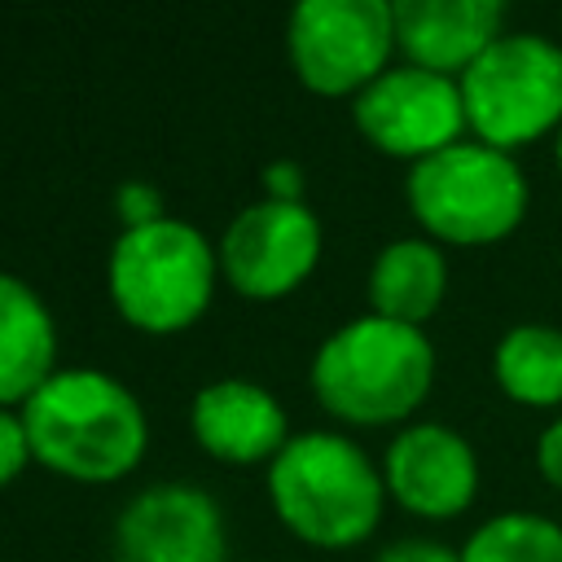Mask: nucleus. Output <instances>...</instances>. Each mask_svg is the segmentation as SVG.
I'll list each match as a JSON object with an SVG mask.
<instances>
[{
	"label": "nucleus",
	"instance_id": "f257e3e1",
	"mask_svg": "<svg viewBox=\"0 0 562 562\" xmlns=\"http://www.w3.org/2000/svg\"><path fill=\"white\" fill-rule=\"evenodd\" d=\"M22 426L35 461L83 483L127 474L149 439L140 400L101 369H57L22 404Z\"/></svg>",
	"mask_w": 562,
	"mask_h": 562
},
{
	"label": "nucleus",
	"instance_id": "f03ea898",
	"mask_svg": "<svg viewBox=\"0 0 562 562\" xmlns=\"http://www.w3.org/2000/svg\"><path fill=\"white\" fill-rule=\"evenodd\" d=\"M435 386V347L426 329L386 316H356L334 329L312 360V391L325 413L351 426H391L413 417Z\"/></svg>",
	"mask_w": 562,
	"mask_h": 562
},
{
	"label": "nucleus",
	"instance_id": "7ed1b4c3",
	"mask_svg": "<svg viewBox=\"0 0 562 562\" xmlns=\"http://www.w3.org/2000/svg\"><path fill=\"white\" fill-rule=\"evenodd\" d=\"M268 496L281 522L321 549H347L373 536L386 483L360 443L334 430H303L268 461Z\"/></svg>",
	"mask_w": 562,
	"mask_h": 562
},
{
	"label": "nucleus",
	"instance_id": "20e7f679",
	"mask_svg": "<svg viewBox=\"0 0 562 562\" xmlns=\"http://www.w3.org/2000/svg\"><path fill=\"white\" fill-rule=\"evenodd\" d=\"M404 198L426 237L443 246H492L509 237L531 206L518 158L483 140H457L413 162Z\"/></svg>",
	"mask_w": 562,
	"mask_h": 562
},
{
	"label": "nucleus",
	"instance_id": "39448f33",
	"mask_svg": "<svg viewBox=\"0 0 562 562\" xmlns=\"http://www.w3.org/2000/svg\"><path fill=\"white\" fill-rule=\"evenodd\" d=\"M220 255L211 241L176 215L140 228H123L110 250V299L114 307L149 334H171L193 325L215 290Z\"/></svg>",
	"mask_w": 562,
	"mask_h": 562
},
{
	"label": "nucleus",
	"instance_id": "423d86ee",
	"mask_svg": "<svg viewBox=\"0 0 562 562\" xmlns=\"http://www.w3.org/2000/svg\"><path fill=\"white\" fill-rule=\"evenodd\" d=\"M465 127L492 149H527L562 132V44L505 31L461 79Z\"/></svg>",
	"mask_w": 562,
	"mask_h": 562
},
{
	"label": "nucleus",
	"instance_id": "0eeeda50",
	"mask_svg": "<svg viewBox=\"0 0 562 562\" xmlns=\"http://www.w3.org/2000/svg\"><path fill=\"white\" fill-rule=\"evenodd\" d=\"M285 48L312 92L356 97L391 61L395 13L386 0H303L290 13Z\"/></svg>",
	"mask_w": 562,
	"mask_h": 562
},
{
	"label": "nucleus",
	"instance_id": "6e6552de",
	"mask_svg": "<svg viewBox=\"0 0 562 562\" xmlns=\"http://www.w3.org/2000/svg\"><path fill=\"white\" fill-rule=\"evenodd\" d=\"M351 119L360 136L391 154L422 162L448 145L461 140L465 127V105H461V83L422 66H386L364 92L351 97Z\"/></svg>",
	"mask_w": 562,
	"mask_h": 562
},
{
	"label": "nucleus",
	"instance_id": "1a4fd4ad",
	"mask_svg": "<svg viewBox=\"0 0 562 562\" xmlns=\"http://www.w3.org/2000/svg\"><path fill=\"white\" fill-rule=\"evenodd\" d=\"M321 259V220L307 202L263 198L241 206L220 237V268L237 294H290Z\"/></svg>",
	"mask_w": 562,
	"mask_h": 562
},
{
	"label": "nucleus",
	"instance_id": "9d476101",
	"mask_svg": "<svg viewBox=\"0 0 562 562\" xmlns=\"http://www.w3.org/2000/svg\"><path fill=\"white\" fill-rule=\"evenodd\" d=\"M382 483L386 496L417 518H457L479 492V457L452 426L413 422L386 443Z\"/></svg>",
	"mask_w": 562,
	"mask_h": 562
},
{
	"label": "nucleus",
	"instance_id": "9b49d317",
	"mask_svg": "<svg viewBox=\"0 0 562 562\" xmlns=\"http://www.w3.org/2000/svg\"><path fill=\"white\" fill-rule=\"evenodd\" d=\"M119 562H224V514L198 483H154L114 527Z\"/></svg>",
	"mask_w": 562,
	"mask_h": 562
},
{
	"label": "nucleus",
	"instance_id": "f8f14e48",
	"mask_svg": "<svg viewBox=\"0 0 562 562\" xmlns=\"http://www.w3.org/2000/svg\"><path fill=\"white\" fill-rule=\"evenodd\" d=\"M391 13L404 61L448 79H461L505 35L496 0H391Z\"/></svg>",
	"mask_w": 562,
	"mask_h": 562
},
{
	"label": "nucleus",
	"instance_id": "ddd939ff",
	"mask_svg": "<svg viewBox=\"0 0 562 562\" xmlns=\"http://www.w3.org/2000/svg\"><path fill=\"white\" fill-rule=\"evenodd\" d=\"M198 443L220 461H272L290 443V422L281 400L246 378L206 382L189 408Z\"/></svg>",
	"mask_w": 562,
	"mask_h": 562
},
{
	"label": "nucleus",
	"instance_id": "4468645a",
	"mask_svg": "<svg viewBox=\"0 0 562 562\" xmlns=\"http://www.w3.org/2000/svg\"><path fill=\"white\" fill-rule=\"evenodd\" d=\"M57 329L44 299L13 272H0V408L26 404L57 369Z\"/></svg>",
	"mask_w": 562,
	"mask_h": 562
},
{
	"label": "nucleus",
	"instance_id": "2eb2a0df",
	"mask_svg": "<svg viewBox=\"0 0 562 562\" xmlns=\"http://www.w3.org/2000/svg\"><path fill=\"white\" fill-rule=\"evenodd\" d=\"M448 294V259L430 237H395L378 250L369 268L373 316L400 325H426Z\"/></svg>",
	"mask_w": 562,
	"mask_h": 562
},
{
	"label": "nucleus",
	"instance_id": "dca6fc26",
	"mask_svg": "<svg viewBox=\"0 0 562 562\" xmlns=\"http://www.w3.org/2000/svg\"><path fill=\"white\" fill-rule=\"evenodd\" d=\"M492 378L505 400L522 408L562 404V329L553 325H514L492 351Z\"/></svg>",
	"mask_w": 562,
	"mask_h": 562
},
{
	"label": "nucleus",
	"instance_id": "f3484780",
	"mask_svg": "<svg viewBox=\"0 0 562 562\" xmlns=\"http://www.w3.org/2000/svg\"><path fill=\"white\" fill-rule=\"evenodd\" d=\"M461 562H562V522L531 509L496 514L470 531Z\"/></svg>",
	"mask_w": 562,
	"mask_h": 562
},
{
	"label": "nucleus",
	"instance_id": "a211bd4d",
	"mask_svg": "<svg viewBox=\"0 0 562 562\" xmlns=\"http://www.w3.org/2000/svg\"><path fill=\"white\" fill-rule=\"evenodd\" d=\"M31 461V439H26V426H22V417H13V413H4L0 408V487L22 470Z\"/></svg>",
	"mask_w": 562,
	"mask_h": 562
},
{
	"label": "nucleus",
	"instance_id": "6ab92c4d",
	"mask_svg": "<svg viewBox=\"0 0 562 562\" xmlns=\"http://www.w3.org/2000/svg\"><path fill=\"white\" fill-rule=\"evenodd\" d=\"M119 215H123L127 228L154 224V220H162V198H158L149 184L127 180V184H119Z\"/></svg>",
	"mask_w": 562,
	"mask_h": 562
},
{
	"label": "nucleus",
	"instance_id": "aec40b11",
	"mask_svg": "<svg viewBox=\"0 0 562 562\" xmlns=\"http://www.w3.org/2000/svg\"><path fill=\"white\" fill-rule=\"evenodd\" d=\"M373 562H461V549H448V544H439V540L408 536V540L386 544Z\"/></svg>",
	"mask_w": 562,
	"mask_h": 562
},
{
	"label": "nucleus",
	"instance_id": "412c9836",
	"mask_svg": "<svg viewBox=\"0 0 562 562\" xmlns=\"http://www.w3.org/2000/svg\"><path fill=\"white\" fill-rule=\"evenodd\" d=\"M536 470H540V479L562 496V417H553V422L536 435Z\"/></svg>",
	"mask_w": 562,
	"mask_h": 562
},
{
	"label": "nucleus",
	"instance_id": "4be33fe9",
	"mask_svg": "<svg viewBox=\"0 0 562 562\" xmlns=\"http://www.w3.org/2000/svg\"><path fill=\"white\" fill-rule=\"evenodd\" d=\"M263 184H268V198H281V202H303V171H299V162H290V158L268 162Z\"/></svg>",
	"mask_w": 562,
	"mask_h": 562
},
{
	"label": "nucleus",
	"instance_id": "5701e85b",
	"mask_svg": "<svg viewBox=\"0 0 562 562\" xmlns=\"http://www.w3.org/2000/svg\"><path fill=\"white\" fill-rule=\"evenodd\" d=\"M553 162H558V176H562V132H558V140H553Z\"/></svg>",
	"mask_w": 562,
	"mask_h": 562
}]
</instances>
